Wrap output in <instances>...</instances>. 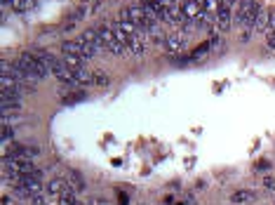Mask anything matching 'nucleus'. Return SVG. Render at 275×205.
Wrapping results in <instances>:
<instances>
[{
  "label": "nucleus",
  "mask_w": 275,
  "mask_h": 205,
  "mask_svg": "<svg viewBox=\"0 0 275 205\" xmlns=\"http://www.w3.org/2000/svg\"><path fill=\"white\" fill-rule=\"evenodd\" d=\"M162 47H165L167 55H179V52H183L188 47V36H186V33H179V31L170 33V36H165Z\"/></svg>",
  "instance_id": "obj_7"
},
{
  "label": "nucleus",
  "mask_w": 275,
  "mask_h": 205,
  "mask_svg": "<svg viewBox=\"0 0 275 205\" xmlns=\"http://www.w3.org/2000/svg\"><path fill=\"white\" fill-rule=\"evenodd\" d=\"M146 33H139L136 38H132V43H129V47H127V52L129 55H134V57H144L148 52V43H146Z\"/></svg>",
  "instance_id": "obj_9"
},
{
  "label": "nucleus",
  "mask_w": 275,
  "mask_h": 205,
  "mask_svg": "<svg viewBox=\"0 0 275 205\" xmlns=\"http://www.w3.org/2000/svg\"><path fill=\"white\" fill-rule=\"evenodd\" d=\"M61 59H64V62H66L71 68H82V66H85V59L78 57V55H71V52H61Z\"/></svg>",
  "instance_id": "obj_13"
},
{
  "label": "nucleus",
  "mask_w": 275,
  "mask_h": 205,
  "mask_svg": "<svg viewBox=\"0 0 275 205\" xmlns=\"http://www.w3.org/2000/svg\"><path fill=\"white\" fill-rule=\"evenodd\" d=\"M66 182H68V189H71V191H75V193L82 191V189L87 187L85 180H82V174H80L78 170H71V172H68V180H66Z\"/></svg>",
  "instance_id": "obj_11"
},
{
  "label": "nucleus",
  "mask_w": 275,
  "mask_h": 205,
  "mask_svg": "<svg viewBox=\"0 0 275 205\" xmlns=\"http://www.w3.org/2000/svg\"><path fill=\"white\" fill-rule=\"evenodd\" d=\"M61 52H71V55H78V57H82V59H92V57H97L99 52V47H94V45H90V43H85L82 38H75V40H66V43L61 45Z\"/></svg>",
  "instance_id": "obj_5"
},
{
  "label": "nucleus",
  "mask_w": 275,
  "mask_h": 205,
  "mask_svg": "<svg viewBox=\"0 0 275 205\" xmlns=\"http://www.w3.org/2000/svg\"><path fill=\"white\" fill-rule=\"evenodd\" d=\"M200 14H202V0H181L183 26H186V24H196Z\"/></svg>",
  "instance_id": "obj_8"
},
{
  "label": "nucleus",
  "mask_w": 275,
  "mask_h": 205,
  "mask_svg": "<svg viewBox=\"0 0 275 205\" xmlns=\"http://www.w3.org/2000/svg\"><path fill=\"white\" fill-rule=\"evenodd\" d=\"M266 43H268L270 50H275V31H268V36H266Z\"/></svg>",
  "instance_id": "obj_19"
},
{
  "label": "nucleus",
  "mask_w": 275,
  "mask_h": 205,
  "mask_svg": "<svg viewBox=\"0 0 275 205\" xmlns=\"http://www.w3.org/2000/svg\"><path fill=\"white\" fill-rule=\"evenodd\" d=\"M259 12H261V5H259V0H238V5H235V24L240 26V29H244V31L250 33L252 29H254V21H257ZM247 33H244V38H247Z\"/></svg>",
  "instance_id": "obj_2"
},
{
  "label": "nucleus",
  "mask_w": 275,
  "mask_h": 205,
  "mask_svg": "<svg viewBox=\"0 0 275 205\" xmlns=\"http://www.w3.org/2000/svg\"><path fill=\"white\" fill-rule=\"evenodd\" d=\"M12 137H14L12 125H5V123H3V144H5V146H7V144L12 142Z\"/></svg>",
  "instance_id": "obj_16"
},
{
  "label": "nucleus",
  "mask_w": 275,
  "mask_h": 205,
  "mask_svg": "<svg viewBox=\"0 0 275 205\" xmlns=\"http://www.w3.org/2000/svg\"><path fill=\"white\" fill-rule=\"evenodd\" d=\"M231 200L235 205H250L252 200H254V191H247V189H244V191H235L231 196Z\"/></svg>",
  "instance_id": "obj_12"
},
{
  "label": "nucleus",
  "mask_w": 275,
  "mask_h": 205,
  "mask_svg": "<svg viewBox=\"0 0 275 205\" xmlns=\"http://www.w3.org/2000/svg\"><path fill=\"white\" fill-rule=\"evenodd\" d=\"M19 109H21V97L3 94V113H19Z\"/></svg>",
  "instance_id": "obj_10"
},
{
  "label": "nucleus",
  "mask_w": 275,
  "mask_h": 205,
  "mask_svg": "<svg viewBox=\"0 0 275 205\" xmlns=\"http://www.w3.org/2000/svg\"><path fill=\"white\" fill-rule=\"evenodd\" d=\"M14 64L24 71V75L29 78L31 83H38V81H43V78H47V75H49V68L45 66L40 59H38L36 52H21Z\"/></svg>",
  "instance_id": "obj_1"
},
{
  "label": "nucleus",
  "mask_w": 275,
  "mask_h": 205,
  "mask_svg": "<svg viewBox=\"0 0 275 205\" xmlns=\"http://www.w3.org/2000/svg\"><path fill=\"white\" fill-rule=\"evenodd\" d=\"M94 83H97V85H108V78H106L104 73H94ZM94 83H92V85H94Z\"/></svg>",
  "instance_id": "obj_17"
},
{
  "label": "nucleus",
  "mask_w": 275,
  "mask_h": 205,
  "mask_svg": "<svg viewBox=\"0 0 275 205\" xmlns=\"http://www.w3.org/2000/svg\"><path fill=\"white\" fill-rule=\"evenodd\" d=\"M78 99H85V92H78V94H71V97H66V104H73V101H78Z\"/></svg>",
  "instance_id": "obj_18"
},
{
  "label": "nucleus",
  "mask_w": 275,
  "mask_h": 205,
  "mask_svg": "<svg viewBox=\"0 0 275 205\" xmlns=\"http://www.w3.org/2000/svg\"><path fill=\"white\" fill-rule=\"evenodd\" d=\"M268 31H275V10L268 14Z\"/></svg>",
  "instance_id": "obj_20"
},
{
  "label": "nucleus",
  "mask_w": 275,
  "mask_h": 205,
  "mask_svg": "<svg viewBox=\"0 0 275 205\" xmlns=\"http://www.w3.org/2000/svg\"><path fill=\"white\" fill-rule=\"evenodd\" d=\"M40 156V149L38 146H31V144H19V146H12V149H3V158H12V161H36Z\"/></svg>",
  "instance_id": "obj_6"
},
{
  "label": "nucleus",
  "mask_w": 275,
  "mask_h": 205,
  "mask_svg": "<svg viewBox=\"0 0 275 205\" xmlns=\"http://www.w3.org/2000/svg\"><path fill=\"white\" fill-rule=\"evenodd\" d=\"M5 3L12 7L14 12H26V10L33 7V0H5Z\"/></svg>",
  "instance_id": "obj_14"
},
{
  "label": "nucleus",
  "mask_w": 275,
  "mask_h": 205,
  "mask_svg": "<svg viewBox=\"0 0 275 205\" xmlns=\"http://www.w3.org/2000/svg\"><path fill=\"white\" fill-rule=\"evenodd\" d=\"M266 21H268V17H266V12H259V17H257V21H254V29H252V31H266V29H263V26H266Z\"/></svg>",
  "instance_id": "obj_15"
},
{
  "label": "nucleus",
  "mask_w": 275,
  "mask_h": 205,
  "mask_svg": "<svg viewBox=\"0 0 275 205\" xmlns=\"http://www.w3.org/2000/svg\"><path fill=\"white\" fill-rule=\"evenodd\" d=\"M94 31H97V36H99V43H101V47H104V50H108L111 55H118V57L127 55V47H125V45H122V43H118L116 33H113V26H108V24H101V26H97Z\"/></svg>",
  "instance_id": "obj_3"
},
{
  "label": "nucleus",
  "mask_w": 275,
  "mask_h": 205,
  "mask_svg": "<svg viewBox=\"0 0 275 205\" xmlns=\"http://www.w3.org/2000/svg\"><path fill=\"white\" fill-rule=\"evenodd\" d=\"M94 205H111V203H106V200H101V198H99V200H94Z\"/></svg>",
  "instance_id": "obj_21"
},
{
  "label": "nucleus",
  "mask_w": 275,
  "mask_h": 205,
  "mask_svg": "<svg viewBox=\"0 0 275 205\" xmlns=\"http://www.w3.org/2000/svg\"><path fill=\"white\" fill-rule=\"evenodd\" d=\"M235 0H221L219 5V14H216V24H214V33H226L233 24L235 17Z\"/></svg>",
  "instance_id": "obj_4"
}]
</instances>
